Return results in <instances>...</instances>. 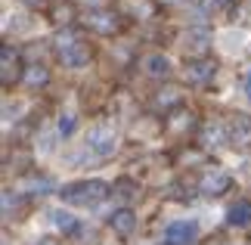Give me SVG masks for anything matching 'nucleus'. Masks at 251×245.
Listing matches in <instances>:
<instances>
[{"label": "nucleus", "instance_id": "nucleus-24", "mask_svg": "<svg viewBox=\"0 0 251 245\" xmlns=\"http://www.w3.org/2000/svg\"><path fill=\"white\" fill-rule=\"evenodd\" d=\"M25 6H31V9H37V6H44V0H25Z\"/></svg>", "mask_w": 251, "mask_h": 245}, {"label": "nucleus", "instance_id": "nucleus-3", "mask_svg": "<svg viewBox=\"0 0 251 245\" xmlns=\"http://www.w3.org/2000/svg\"><path fill=\"white\" fill-rule=\"evenodd\" d=\"M87 146L96 152V155H112L115 152V131H112V124H96L90 134H87Z\"/></svg>", "mask_w": 251, "mask_h": 245}, {"label": "nucleus", "instance_id": "nucleus-10", "mask_svg": "<svg viewBox=\"0 0 251 245\" xmlns=\"http://www.w3.org/2000/svg\"><path fill=\"white\" fill-rule=\"evenodd\" d=\"M109 223H112L115 233H121V236H130V233L137 230V214H133L130 208H118V211L109 218Z\"/></svg>", "mask_w": 251, "mask_h": 245}, {"label": "nucleus", "instance_id": "nucleus-17", "mask_svg": "<svg viewBox=\"0 0 251 245\" xmlns=\"http://www.w3.org/2000/svg\"><path fill=\"white\" fill-rule=\"evenodd\" d=\"M192 37V53H205V47H208V28H196V31H189Z\"/></svg>", "mask_w": 251, "mask_h": 245}, {"label": "nucleus", "instance_id": "nucleus-18", "mask_svg": "<svg viewBox=\"0 0 251 245\" xmlns=\"http://www.w3.org/2000/svg\"><path fill=\"white\" fill-rule=\"evenodd\" d=\"M56 127H59V134H62V136H72V134H75V127H78V118H75L72 112H65V115H59V124H56Z\"/></svg>", "mask_w": 251, "mask_h": 245}, {"label": "nucleus", "instance_id": "nucleus-4", "mask_svg": "<svg viewBox=\"0 0 251 245\" xmlns=\"http://www.w3.org/2000/svg\"><path fill=\"white\" fill-rule=\"evenodd\" d=\"M196 239H199L196 220H174V223H168V230H165V242L168 245H189Z\"/></svg>", "mask_w": 251, "mask_h": 245}, {"label": "nucleus", "instance_id": "nucleus-20", "mask_svg": "<svg viewBox=\"0 0 251 245\" xmlns=\"http://www.w3.org/2000/svg\"><path fill=\"white\" fill-rule=\"evenodd\" d=\"M115 192H118V195H121V199H130V195H133V192H137V183H133L130 177H121L118 183H115Z\"/></svg>", "mask_w": 251, "mask_h": 245}, {"label": "nucleus", "instance_id": "nucleus-12", "mask_svg": "<svg viewBox=\"0 0 251 245\" xmlns=\"http://www.w3.org/2000/svg\"><path fill=\"white\" fill-rule=\"evenodd\" d=\"M143 68H146V75H149V78H168V75H171V62H168L161 53H152V56H146V62H143Z\"/></svg>", "mask_w": 251, "mask_h": 245}, {"label": "nucleus", "instance_id": "nucleus-16", "mask_svg": "<svg viewBox=\"0 0 251 245\" xmlns=\"http://www.w3.org/2000/svg\"><path fill=\"white\" fill-rule=\"evenodd\" d=\"M217 143H224V127L220 124H211L201 131V146H217Z\"/></svg>", "mask_w": 251, "mask_h": 245}, {"label": "nucleus", "instance_id": "nucleus-13", "mask_svg": "<svg viewBox=\"0 0 251 245\" xmlns=\"http://www.w3.org/2000/svg\"><path fill=\"white\" fill-rule=\"evenodd\" d=\"M226 220L233 223V227H248V223H251V202H248V199H242V202H236L233 208H229V214H226Z\"/></svg>", "mask_w": 251, "mask_h": 245}, {"label": "nucleus", "instance_id": "nucleus-22", "mask_svg": "<svg viewBox=\"0 0 251 245\" xmlns=\"http://www.w3.org/2000/svg\"><path fill=\"white\" fill-rule=\"evenodd\" d=\"M69 19H72V9H69V6H65V9H59V13H56V22H69Z\"/></svg>", "mask_w": 251, "mask_h": 245}, {"label": "nucleus", "instance_id": "nucleus-6", "mask_svg": "<svg viewBox=\"0 0 251 245\" xmlns=\"http://www.w3.org/2000/svg\"><path fill=\"white\" fill-rule=\"evenodd\" d=\"M214 72H217L214 59H192V62H186V81L196 84V87L208 84L211 78H214Z\"/></svg>", "mask_w": 251, "mask_h": 245}, {"label": "nucleus", "instance_id": "nucleus-21", "mask_svg": "<svg viewBox=\"0 0 251 245\" xmlns=\"http://www.w3.org/2000/svg\"><path fill=\"white\" fill-rule=\"evenodd\" d=\"M50 190H53V183L47 177H37V180L28 183V192H50Z\"/></svg>", "mask_w": 251, "mask_h": 245}, {"label": "nucleus", "instance_id": "nucleus-19", "mask_svg": "<svg viewBox=\"0 0 251 245\" xmlns=\"http://www.w3.org/2000/svg\"><path fill=\"white\" fill-rule=\"evenodd\" d=\"M53 223H56L59 230H65V233L75 230V218H72L69 211H53Z\"/></svg>", "mask_w": 251, "mask_h": 245}, {"label": "nucleus", "instance_id": "nucleus-25", "mask_svg": "<svg viewBox=\"0 0 251 245\" xmlns=\"http://www.w3.org/2000/svg\"><path fill=\"white\" fill-rule=\"evenodd\" d=\"M37 245H59V242H56V239H41Z\"/></svg>", "mask_w": 251, "mask_h": 245}, {"label": "nucleus", "instance_id": "nucleus-11", "mask_svg": "<svg viewBox=\"0 0 251 245\" xmlns=\"http://www.w3.org/2000/svg\"><path fill=\"white\" fill-rule=\"evenodd\" d=\"M229 143H236V146H251V118H248V115L236 118L233 131H229Z\"/></svg>", "mask_w": 251, "mask_h": 245}, {"label": "nucleus", "instance_id": "nucleus-5", "mask_svg": "<svg viewBox=\"0 0 251 245\" xmlns=\"http://www.w3.org/2000/svg\"><path fill=\"white\" fill-rule=\"evenodd\" d=\"M87 28H93V31H100V34H115L121 28V19L115 16V13H105V9H96V13H87Z\"/></svg>", "mask_w": 251, "mask_h": 245}, {"label": "nucleus", "instance_id": "nucleus-15", "mask_svg": "<svg viewBox=\"0 0 251 245\" xmlns=\"http://www.w3.org/2000/svg\"><path fill=\"white\" fill-rule=\"evenodd\" d=\"M50 81V72L44 65H28L25 68V87L28 90H41V87Z\"/></svg>", "mask_w": 251, "mask_h": 245}, {"label": "nucleus", "instance_id": "nucleus-8", "mask_svg": "<svg viewBox=\"0 0 251 245\" xmlns=\"http://www.w3.org/2000/svg\"><path fill=\"white\" fill-rule=\"evenodd\" d=\"M168 131L171 134H177V136H183V134H186L189 131V127H196V115H192L189 109H180V106H177V109H171V115H168Z\"/></svg>", "mask_w": 251, "mask_h": 245}, {"label": "nucleus", "instance_id": "nucleus-1", "mask_svg": "<svg viewBox=\"0 0 251 245\" xmlns=\"http://www.w3.org/2000/svg\"><path fill=\"white\" fill-rule=\"evenodd\" d=\"M62 202L69 205H96L109 195V183L102 180H81V183H72V186H62L59 190Z\"/></svg>", "mask_w": 251, "mask_h": 245}, {"label": "nucleus", "instance_id": "nucleus-27", "mask_svg": "<svg viewBox=\"0 0 251 245\" xmlns=\"http://www.w3.org/2000/svg\"><path fill=\"white\" fill-rule=\"evenodd\" d=\"M217 3H224V6H226V3H233V0H217Z\"/></svg>", "mask_w": 251, "mask_h": 245}, {"label": "nucleus", "instance_id": "nucleus-2", "mask_svg": "<svg viewBox=\"0 0 251 245\" xmlns=\"http://www.w3.org/2000/svg\"><path fill=\"white\" fill-rule=\"evenodd\" d=\"M22 75V65H19V53L13 50L9 44L0 47V84L3 87H13Z\"/></svg>", "mask_w": 251, "mask_h": 245}, {"label": "nucleus", "instance_id": "nucleus-26", "mask_svg": "<svg viewBox=\"0 0 251 245\" xmlns=\"http://www.w3.org/2000/svg\"><path fill=\"white\" fill-rule=\"evenodd\" d=\"M245 90H248V96H251V75H248V81H245Z\"/></svg>", "mask_w": 251, "mask_h": 245}, {"label": "nucleus", "instance_id": "nucleus-14", "mask_svg": "<svg viewBox=\"0 0 251 245\" xmlns=\"http://www.w3.org/2000/svg\"><path fill=\"white\" fill-rule=\"evenodd\" d=\"M180 100H183L180 87H165V90L155 93V109H177Z\"/></svg>", "mask_w": 251, "mask_h": 245}, {"label": "nucleus", "instance_id": "nucleus-28", "mask_svg": "<svg viewBox=\"0 0 251 245\" xmlns=\"http://www.w3.org/2000/svg\"><path fill=\"white\" fill-rule=\"evenodd\" d=\"M161 3H177V0H161Z\"/></svg>", "mask_w": 251, "mask_h": 245}, {"label": "nucleus", "instance_id": "nucleus-23", "mask_svg": "<svg viewBox=\"0 0 251 245\" xmlns=\"http://www.w3.org/2000/svg\"><path fill=\"white\" fill-rule=\"evenodd\" d=\"M3 214H9V190H3Z\"/></svg>", "mask_w": 251, "mask_h": 245}, {"label": "nucleus", "instance_id": "nucleus-7", "mask_svg": "<svg viewBox=\"0 0 251 245\" xmlns=\"http://www.w3.org/2000/svg\"><path fill=\"white\" fill-rule=\"evenodd\" d=\"M59 59H62V65H69V68H81V65L90 62V47H87L84 41H78V44L59 50Z\"/></svg>", "mask_w": 251, "mask_h": 245}, {"label": "nucleus", "instance_id": "nucleus-9", "mask_svg": "<svg viewBox=\"0 0 251 245\" xmlns=\"http://www.w3.org/2000/svg\"><path fill=\"white\" fill-rule=\"evenodd\" d=\"M229 174H224V171H211V174H205V177H201V192L205 195H224L226 190H229Z\"/></svg>", "mask_w": 251, "mask_h": 245}]
</instances>
